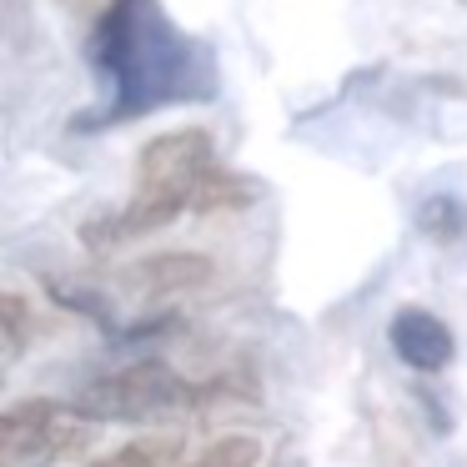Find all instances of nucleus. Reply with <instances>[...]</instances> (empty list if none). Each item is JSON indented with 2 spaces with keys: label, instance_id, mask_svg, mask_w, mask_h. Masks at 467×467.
<instances>
[{
  "label": "nucleus",
  "instance_id": "9",
  "mask_svg": "<svg viewBox=\"0 0 467 467\" xmlns=\"http://www.w3.org/2000/svg\"><path fill=\"white\" fill-rule=\"evenodd\" d=\"M262 462V442L252 432L216 437L212 447H202L196 457H186V467H256Z\"/></svg>",
  "mask_w": 467,
  "mask_h": 467
},
{
  "label": "nucleus",
  "instance_id": "6",
  "mask_svg": "<svg viewBox=\"0 0 467 467\" xmlns=\"http://www.w3.org/2000/svg\"><path fill=\"white\" fill-rule=\"evenodd\" d=\"M212 276V262L206 256H192V252H171V256H151V262H136L126 272V282L141 292V302H161V296H176V292H192Z\"/></svg>",
  "mask_w": 467,
  "mask_h": 467
},
{
  "label": "nucleus",
  "instance_id": "8",
  "mask_svg": "<svg viewBox=\"0 0 467 467\" xmlns=\"http://www.w3.org/2000/svg\"><path fill=\"white\" fill-rule=\"evenodd\" d=\"M417 226H422L427 242H442L452 246L457 236L467 232V206L457 202V196H427L422 212H417Z\"/></svg>",
  "mask_w": 467,
  "mask_h": 467
},
{
  "label": "nucleus",
  "instance_id": "5",
  "mask_svg": "<svg viewBox=\"0 0 467 467\" xmlns=\"http://www.w3.org/2000/svg\"><path fill=\"white\" fill-rule=\"evenodd\" d=\"M387 342H392L397 362H407L412 372H442L457 357L452 327L427 306H397L392 322H387Z\"/></svg>",
  "mask_w": 467,
  "mask_h": 467
},
{
  "label": "nucleus",
  "instance_id": "3",
  "mask_svg": "<svg viewBox=\"0 0 467 467\" xmlns=\"http://www.w3.org/2000/svg\"><path fill=\"white\" fill-rule=\"evenodd\" d=\"M216 397H242L236 377H226V382H186L171 362L141 357V362H126L121 372H106L96 382H86L71 402L91 422H151V417L212 407Z\"/></svg>",
  "mask_w": 467,
  "mask_h": 467
},
{
  "label": "nucleus",
  "instance_id": "1",
  "mask_svg": "<svg viewBox=\"0 0 467 467\" xmlns=\"http://www.w3.org/2000/svg\"><path fill=\"white\" fill-rule=\"evenodd\" d=\"M86 61L106 81V111L86 126L141 121L161 106H196L216 96V56L186 36L161 0H111L86 26Z\"/></svg>",
  "mask_w": 467,
  "mask_h": 467
},
{
  "label": "nucleus",
  "instance_id": "11",
  "mask_svg": "<svg viewBox=\"0 0 467 467\" xmlns=\"http://www.w3.org/2000/svg\"><path fill=\"white\" fill-rule=\"evenodd\" d=\"M61 5H66L71 16H81L86 26H96V21L106 16V5H111V0H61Z\"/></svg>",
  "mask_w": 467,
  "mask_h": 467
},
{
  "label": "nucleus",
  "instance_id": "7",
  "mask_svg": "<svg viewBox=\"0 0 467 467\" xmlns=\"http://www.w3.org/2000/svg\"><path fill=\"white\" fill-rule=\"evenodd\" d=\"M86 467H186V442L176 432H146Z\"/></svg>",
  "mask_w": 467,
  "mask_h": 467
},
{
  "label": "nucleus",
  "instance_id": "2",
  "mask_svg": "<svg viewBox=\"0 0 467 467\" xmlns=\"http://www.w3.org/2000/svg\"><path fill=\"white\" fill-rule=\"evenodd\" d=\"M252 182L236 171H226L216 161V141L202 126H176L161 131L141 146L136 156V192L126 206L101 212L81 226V242L91 252H111L121 242L136 236H151L156 226H171L186 212H236V206L252 202Z\"/></svg>",
  "mask_w": 467,
  "mask_h": 467
},
{
  "label": "nucleus",
  "instance_id": "4",
  "mask_svg": "<svg viewBox=\"0 0 467 467\" xmlns=\"http://www.w3.org/2000/svg\"><path fill=\"white\" fill-rule=\"evenodd\" d=\"M91 442V417L76 402L26 397L0 412V467H51Z\"/></svg>",
  "mask_w": 467,
  "mask_h": 467
},
{
  "label": "nucleus",
  "instance_id": "10",
  "mask_svg": "<svg viewBox=\"0 0 467 467\" xmlns=\"http://www.w3.org/2000/svg\"><path fill=\"white\" fill-rule=\"evenodd\" d=\"M0 322H5V362H16L26 352V337H31V306H26V296H16V292L0 296Z\"/></svg>",
  "mask_w": 467,
  "mask_h": 467
}]
</instances>
